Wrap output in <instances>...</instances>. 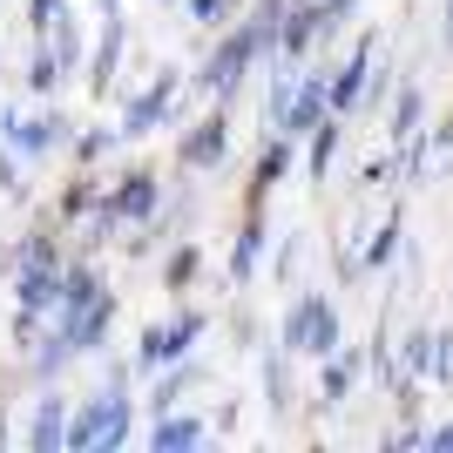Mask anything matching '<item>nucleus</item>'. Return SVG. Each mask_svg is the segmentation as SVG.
<instances>
[{"mask_svg":"<svg viewBox=\"0 0 453 453\" xmlns=\"http://www.w3.org/2000/svg\"><path fill=\"white\" fill-rule=\"evenodd\" d=\"M122 399H109V406H95L88 419H81L75 426V447H115V440H122Z\"/></svg>","mask_w":453,"mask_h":453,"instance_id":"nucleus-1","label":"nucleus"},{"mask_svg":"<svg viewBox=\"0 0 453 453\" xmlns=\"http://www.w3.org/2000/svg\"><path fill=\"white\" fill-rule=\"evenodd\" d=\"M189 332H196V325H170V332H150V339H142V359H150V365H170L176 359V352H183V339H189Z\"/></svg>","mask_w":453,"mask_h":453,"instance_id":"nucleus-2","label":"nucleus"},{"mask_svg":"<svg viewBox=\"0 0 453 453\" xmlns=\"http://www.w3.org/2000/svg\"><path fill=\"white\" fill-rule=\"evenodd\" d=\"M55 440H61V406H55V399H48V406H41V419H35V447L48 453V447H55Z\"/></svg>","mask_w":453,"mask_h":453,"instance_id":"nucleus-3","label":"nucleus"},{"mask_svg":"<svg viewBox=\"0 0 453 453\" xmlns=\"http://www.w3.org/2000/svg\"><path fill=\"white\" fill-rule=\"evenodd\" d=\"M217 156H224V129L210 122V129L196 135V142H189V163H217Z\"/></svg>","mask_w":453,"mask_h":453,"instance_id":"nucleus-4","label":"nucleus"},{"mask_svg":"<svg viewBox=\"0 0 453 453\" xmlns=\"http://www.w3.org/2000/svg\"><path fill=\"white\" fill-rule=\"evenodd\" d=\"M183 440H196V426H163V434H156V447H183Z\"/></svg>","mask_w":453,"mask_h":453,"instance_id":"nucleus-5","label":"nucleus"}]
</instances>
